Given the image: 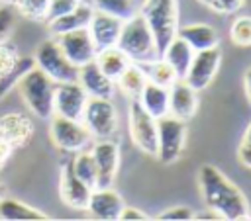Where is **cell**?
I'll return each instance as SVG.
<instances>
[{
  "mask_svg": "<svg viewBox=\"0 0 251 221\" xmlns=\"http://www.w3.org/2000/svg\"><path fill=\"white\" fill-rule=\"evenodd\" d=\"M237 158L245 168H251V141H241L239 149H237Z\"/></svg>",
  "mask_w": 251,
  "mask_h": 221,
  "instance_id": "74e56055",
  "label": "cell"
},
{
  "mask_svg": "<svg viewBox=\"0 0 251 221\" xmlns=\"http://www.w3.org/2000/svg\"><path fill=\"white\" fill-rule=\"evenodd\" d=\"M94 63L100 66V70L110 76L112 80H116L129 65L131 61L127 59V55L118 47V45H112V47H104V49H98L96 57H94Z\"/></svg>",
  "mask_w": 251,
  "mask_h": 221,
  "instance_id": "cb8c5ba5",
  "label": "cell"
},
{
  "mask_svg": "<svg viewBox=\"0 0 251 221\" xmlns=\"http://www.w3.org/2000/svg\"><path fill=\"white\" fill-rule=\"evenodd\" d=\"M122 209H124V199L116 190H112V186L94 188L90 192L86 211L92 217L102 219V221H116Z\"/></svg>",
  "mask_w": 251,
  "mask_h": 221,
  "instance_id": "2e32d148",
  "label": "cell"
},
{
  "mask_svg": "<svg viewBox=\"0 0 251 221\" xmlns=\"http://www.w3.org/2000/svg\"><path fill=\"white\" fill-rule=\"evenodd\" d=\"M122 25H124L122 20L94 10V14L90 18V23H88V31H90V37H92L96 49L116 45L118 37H120V31H122Z\"/></svg>",
  "mask_w": 251,
  "mask_h": 221,
  "instance_id": "d6986e66",
  "label": "cell"
},
{
  "mask_svg": "<svg viewBox=\"0 0 251 221\" xmlns=\"http://www.w3.org/2000/svg\"><path fill=\"white\" fill-rule=\"evenodd\" d=\"M229 37L239 47L251 45V16H237L229 27Z\"/></svg>",
  "mask_w": 251,
  "mask_h": 221,
  "instance_id": "1f68e13d",
  "label": "cell"
},
{
  "mask_svg": "<svg viewBox=\"0 0 251 221\" xmlns=\"http://www.w3.org/2000/svg\"><path fill=\"white\" fill-rule=\"evenodd\" d=\"M94 162H96V188L112 186L118 168H120V145L116 141L98 139L90 149Z\"/></svg>",
  "mask_w": 251,
  "mask_h": 221,
  "instance_id": "7c38bea8",
  "label": "cell"
},
{
  "mask_svg": "<svg viewBox=\"0 0 251 221\" xmlns=\"http://www.w3.org/2000/svg\"><path fill=\"white\" fill-rule=\"evenodd\" d=\"M49 0H16L14 8L20 16L31 22H45Z\"/></svg>",
  "mask_w": 251,
  "mask_h": 221,
  "instance_id": "4dcf8cb0",
  "label": "cell"
},
{
  "mask_svg": "<svg viewBox=\"0 0 251 221\" xmlns=\"http://www.w3.org/2000/svg\"><path fill=\"white\" fill-rule=\"evenodd\" d=\"M2 196H4V194H2V186H0V198H2Z\"/></svg>",
  "mask_w": 251,
  "mask_h": 221,
  "instance_id": "f6af8a7d",
  "label": "cell"
},
{
  "mask_svg": "<svg viewBox=\"0 0 251 221\" xmlns=\"http://www.w3.org/2000/svg\"><path fill=\"white\" fill-rule=\"evenodd\" d=\"M33 131L35 125L31 117L22 111H8L0 115V139L14 149L27 145V141L33 137Z\"/></svg>",
  "mask_w": 251,
  "mask_h": 221,
  "instance_id": "9a60e30c",
  "label": "cell"
},
{
  "mask_svg": "<svg viewBox=\"0 0 251 221\" xmlns=\"http://www.w3.org/2000/svg\"><path fill=\"white\" fill-rule=\"evenodd\" d=\"M129 135L133 145L149 155V156H157V119L151 117L139 104V100H131L129 104Z\"/></svg>",
  "mask_w": 251,
  "mask_h": 221,
  "instance_id": "9c48e42d",
  "label": "cell"
},
{
  "mask_svg": "<svg viewBox=\"0 0 251 221\" xmlns=\"http://www.w3.org/2000/svg\"><path fill=\"white\" fill-rule=\"evenodd\" d=\"M222 63V51L220 47H212V49H204V51H194L192 63L188 66V72L184 76V82L188 86H192L196 92L204 90L210 86V82L214 80L218 68Z\"/></svg>",
  "mask_w": 251,
  "mask_h": 221,
  "instance_id": "8fae6325",
  "label": "cell"
},
{
  "mask_svg": "<svg viewBox=\"0 0 251 221\" xmlns=\"http://www.w3.org/2000/svg\"><path fill=\"white\" fill-rule=\"evenodd\" d=\"M194 219H222V217H220V215H218L214 209H210V207H208L206 211L196 213V215H194Z\"/></svg>",
  "mask_w": 251,
  "mask_h": 221,
  "instance_id": "60d3db41",
  "label": "cell"
},
{
  "mask_svg": "<svg viewBox=\"0 0 251 221\" xmlns=\"http://www.w3.org/2000/svg\"><path fill=\"white\" fill-rule=\"evenodd\" d=\"M90 192H92V188L86 186V184L73 172L71 158L65 160L63 166H61V178H59V196H61L63 203L69 205L71 209L86 211Z\"/></svg>",
  "mask_w": 251,
  "mask_h": 221,
  "instance_id": "5bb4252c",
  "label": "cell"
},
{
  "mask_svg": "<svg viewBox=\"0 0 251 221\" xmlns=\"http://www.w3.org/2000/svg\"><path fill=\"white\" fill-rule=\"evenodd\" d=\"M198 184L206 207L214 209L222 219L239 221L251 217L245 194L218 166L202 164L198 170Z\"/></svg>",
  "mask_w": 251,
  "mask_h": 221,
  "instance_id": "6da1fadb",
  "label": "cell"
},
{
  "mask_svg": "<svg viewBox=\"0 0 251 221\" xmlns=\"http://www.w3.org/2000/svg\"><path fill=\"white\" fill-rule=\"evenodd\" d=\"M78 2H80V0H49V4H47V18H45V22L55 20V18L65 16V14H69L73 8H76V6H78Z\"/></svg>",
  "mask_w": 251,
  "mask_h": 221,
  "instance_id": "836d02e7",
  "label": "cell"
},
{
  "mask_svg": "<svg viewBox=\"0 0 251 221\" xmlns=\"http://www.w3.org/2000/svg\"><path fill=\"white\" fill-rule=\"evenodd\" d=\"M61 51L65 53V57L75 65V66H82L90 61H94L98 49L90 37V31L88 27H80V29H75V31H69V33H63V35H57L55 37Z\"/></svg>",
  "mask_w": 251,
  "mask_h": 221,
  "instance_id": "4fadbf2b",
  "label": "cell"
},
{
  "mask_svg": "<svg viewBox=\"0 0 251 221\" xmlns=\"http://www.w3.org/2000/svg\"><path fill=\"white\" fill-rule=\"evenodd\" d=\"M186 121L176 119L173 115H163L157 119V158L163 164H173L186 141Z\"/></svg>",
  "mask_w": 251,
  "mask_h": 221,
  "instance_id": "8992f818",
  "label": "cell"
},
{
  "mask_svg": "<svg viewBox=\"0 0 251 221\" xmlns=\"http://www.w3.org/2000/svg\"><path fill=\"white\" fill-rule=\"evenodd\" d=\"M243 86H245L247 100H249V104H251V66L245 70V76H243Z\"/></svg>",
  "mask_w": 251,
  "mask_h": 221,
  "instance_id": "ab89813d",
  "label": "cell"
},
{
  "mask_svg": "<svg viewBox=\"0 0 251 221\" xmlns=\"http://www.w3.org/2000/svg\"><path fill=\"white\" fill-rule=\"evenodd\" d=\"M86 102H88V94L76 80L55 84V96H53V113L55 115L82 121Z\"/></svg>",
  "mask_w": 251,
  "mask_h": 221,
  "instance_id": "30bf717a",
  "label": "cell"
},
{
  "mask_svg": "<svg viewBox=\"0 0 251 221\" xmlns=\"http://www.w3.org/2000/svg\"><path fill=\"white\" fill-rule=\"evenodd\" d=\"M139 104L141 108L155 119L169 115V88L153 84L147 80V84L143 86L141 94H139Z\"/></svg>",
  "mask_w": 251,
  "mask_h": 221,
  "instance_id": "603a6c76",
  "label": "cell"
},
{
  "mask_svg": "<svg viewBox=\"0 0 251 221\" xmlns=\"http://www.w3.org/2000/svg\"><path fill=\"white\" fill-rule=\"evenodd\" d=\"M76 82L84 88V92L88 94V98H110V100L114 98L116 80H112L110 76H106L94 61L78 66V78H76Z\"/></svg>",
  "mask_w": 251,
  "mask_h": 221,
  "instance_id": "e0dca14e",
  "label": "cell"
},
{
  "mask_svg": "<svg viewBox=\"0 0 251 221\" xmlns=\"http://www.w3.org/2000/svg\"><path fill=\"white\" fill-rule=\"evenodd\" d=\"M176 35L180 39H184L192 51H204V49H212L220 45V35L218 31L208 25V23H186V25H178Z\"/></svg>",
  "mask_w": 251,
  "mask_h": 221,
  "instance_id": "44dd1931",
  "label": "cell"
},
{
  "mask_svg": "<svg viewBox=\"0 0 251 221\" xmlns=\"http://www.w3.org/2000/svg\"><path fill=\"white\" fill-rule=\"evenodd\" d=\"M145 74H147V80L153 82V84H159V86H165V88H171L178 78H176V72L173 70V66L163 59V57H157L155 61L147 63V65H141Z\"/></svg>",
  "mask_w": 251,
  "mask_h": 221,
  "instance_id": "83f0119b",
  "label": "cell"
},
{
  "mask_svg": "<svg viewBox=\"0 0 251 221\" xmlns=\"http://www.w3.org/2000/svg\"><path fill=\"white\" fill-rule=\"evenodd\" d=\"M0 219H8V221H43L49 219L43 211L14 199V198H0Z\"/></svg>",
  "mask_w": 251,
  "mask_h": 221,
  "instance_id": "d4e9b609",
  "label": "cell"
},
{
  "mask_svg": "<svg viewBox=\"0 0 251 221\" xmlns=\"http://www.w3.org/2000/svg\"><path fill=\"white\" fill-rule=\"evenodd\" d=\"M198 110V96L192 86H188L184 80H176L169 88V115L188 121L194 117Z\"/></svg>",
  "mask_w": 251,
  "mask_h": 221,
  "instance_id": "ac0fdd59",
  "label": "cell"
},
{
  "mask_svg": "<svg viewBox=\"0 0 251 221\" xmlns=\"http://www.w3.org/2000/svg\"><path fill=\"white\" fill-rule=\"evenodd\" d=\"M116 84L120 86V90H122L127 98L135 100V98H139L143 86L147 84V74H145V70H143L141 65L131 63V65L116 78Z\"/></svg>",
  "mask_w": 251,
  "mask_h": 221,
  "instance_id": "484cf974",
  "label": "cell"
},
{
  "mask_svg": "<svg viewBox=\"0 0 251 221\" xmlns=\"http://www.w3.org/2000/svg\"><path fill=\"white\" fill-rule=\"evenodd\" d=\"M33 63L37 68H41L55 84L59 82H73L78 78V66H75L65 53L61 51L59 43L55 37L41 41L35 47L33 53Z\"/></svg>",
  "mask_w": 251,
  "mask_h": 221,
  "instance_id": "5b68a950",
  "label": "cell"
},
{
  "mask_svg": "<svg viewBox=\"0 0 251 221\" xmlns=\"http://www.w3.org/2000/svg\"><path fill=\"white\" fill-rule=\"evenodd\" d=\"M161 57L173 66V70L176 72V78H178V80H184V76H186V72H188V66H190V63H192L194 51H192V47H190L184 39H180V37L176 35V37H173V41L161 51Z\"/></svg>",
  "mask_w": 251,
  "mask_h": 221,
  "instance_id": "7402d4cb",
  "label": "cell"
},
{
  "mask_svg": "<svg viewBox=\"0 0 251 221\" xmlns=\"http://www.w3.org/2000/svg\"><path fill=\"white\" fill-rule=\"evenodd\" d=\"M82 123L94 139H108L118 129V110L110 98H88Z\"/></svg>",
  "mask_w": 251,
  "mask_h": 221,
  "instance_id": "ba28073f",
  "label": "cell"
},
{
  "mask_svg": "<svg viewBox=\"0 0 251 221\" xmlns=\"http://www.w3.org/2000/svg\"><path fill=\"white\" fill-rule=\"evenodd\" d=\"M92 4L94 10L98 12H104V14H110L122 22L129 20L135 12V6H133V0H88Z\"/></svg>",
  "mask_w": 251,
  "mask_h": 221,
  "instance_id": "f1b7e54d",
  "label": "cell"
},
{
  "mask_svg": "<svg viewBox=\"0 0 251 221\" xmlns=\"http://www.w3.org/2000/svg\"><path fill=\"white\" fill-rule=\"evenodd\" d=\"M116 45L135 65H147L151 61H155L157 57H161L157 41L153 37V31L149 29V25L141 14H133L129 20L124 22Z\"/></svg>",
  "mask_w": 251,
  "mask_h": 221,
  "instance_id": "7a4b0ae2",
  "label": "cell"
},
{
  "mask_svg": "<svg viewBox=\"0 0 251 221\" xmlns=\"http://www.w3.org/2000/svg\"><path fill=\"white\" fill-rule=\"evenodd\" d=\"M200 4H204V6H208V8H212L214 10V4H216V0H198Z\"/></svg>",
  "mask_w": 251,
  "mask_h": 221,
  "instance_id": "b9f144b4",
  "label": "cell"
},
{
  "mask_svg": "<svg viewBox=\"0 0 251 221\" xmlns=\"http://www.w3.org/2000/svg\"><path fill=\"white\" fill-rule=\"evenodd\" d=\"M118 219H122V221H129V219H135V221H145V219H149L141 209H137V207H127V205H124V209L120 211V217Z\"/></svg>",
  "mask_w": 251,
  "mask_h": 221,
  "instance_id": "8d00e7d4",
  "label": "cell"
},
{
  "mask_svg": "<svg viewBox=\"0 0 251 221\" xmlns=\"http://www.w3.org/2000/svg\"><path fill=\"white\" fill-rule=\"evenodd\" d=\"M20 61H22V57H20L16 45L12 41H8V39L0 41V80L10 76L18 68Z\"/></svg>",
  "mask_w": 251,
  "mask_h": 221,
  "instance_id": "f546056e",
  "label": "cell"
},
{
  "mask_svg": "<svg viewBox=\"0 0 251 221\" xmlns=\"http://www.w3.org/2000/svg\"><path fill=\"white\" fill-rule=\"evenodd\" d=\"M0 6H4V2H2V0H0Z\"/></svg>",
  "mask_w": 251,
  "mask_h": 221,
  "instance_id": "bcb514c9",
  "label": "cell"
},
{
  "mask_svg": "<svg viewBox=\"0 0 251 221\" xmlns=\"http://www.w3.org/2000/svg\"><path fill=\"white\" fill-rule=\"evenodd\" d=\"M49 135H51V141L57 149H61L63 153H71V155L86 149L92 141V135L82 121L61 117L55 113L51 115Z\"/></svg>",
  "mask_w": 251,
  "mask_h": 221,
  "instance_id": "52a82bcc",
  "label": "cell"
},
{
  "mask_svg": "<svg viewBox=\"0 0 251 221\" xmlns=\"http://www.w3.org/2000/svg\"><path fill=\"white\" fill-rule=\"evenodd\" d=\"M161 221H173V219H182V221H188V219H194V211L186 205H176V207H169L165 209L163 213H159Z\"/></svg>",
  "mask_w": 251,
  "mask_h": 221,
  "instance_id": "e575fe53",
  "label": "cell"
},
{
  "mask_svg": "<svg viewBox=\"0 0 251 221\" xmlns=\"http://www.w3.org/2000/svg\"><path fill=\"white\" fill-rule=\"evenodd\" d=\"M245 0H216L214 4V12H222V14H235L237 10H241Z\"/></svg>",
  "mask_w": 251,
  "mask_h": 221,
  "instance_id": "d590c367",
  "label": "cell"
},
{
  "mask_svg": "<svg viewBox=\"0 0 251 221\" xmlns=\"http://www.w3.org/2000/svg\"><path fill=\"white\" fill-rule=\"evenodd\" d=\"M71 166H73V172L86 184L90 186L92 190L96 188V162H94V156L90 151H76L73 153L71 156Z\"/></svg>",
  "mask_w": 251,
  "mask_h": 221,
  "instance_id": "4316f807",
  "label": "cell"
},
{
  "mask_svg": "<svg viewBox=\"0 0 251 221\" xmlns=\"http://www.w3.org/2000/svg\"><path fill=\"white\" fill-rule=\"evenodd\" d=\"M12 151H14V147H10L6 141L0 139V170H2V166L8 162V158L12 156Z\"/></svg>",
  "mask_w": 251,
  "mask_h": 221,
  "instance_id": "f35d334b",
  "label": "cell"
},
{
  "mask_svg": "<svg viewBox=\"0 0 251 221\" xmlns=\"http://www.w3.org/2000/svg\"><path fill=\"white\" fill-rule=\"evenodd\" d=\"M92 14H94V8H92L90 2H78V6L73 8L69 14L59 16V18H55V20H49V22H45V23H47L49 33H51L53 37H57V35L75 31V29H80V27H88Z\"/></svg>",
  "mask_w": 251,
  "mask_h": 221,
  "instance_id": "ffe728a7",
  "label": "cell"
},
{
  "mask_svg": "<svg viewBox=\"0 0 251 221\" xmlns=\"http://www.w3.org/2000/svg\"><path fill=\"white\" fill-rule=\"evenodd\" d=\"M245 141H251V123L247 125V129H245V137H243Z\"/></svg>",
  "mask_w": 251,
  "mask_h": 221,
  "instance_id": "7bdbcfd3",
  "label": "cell"
},
{
  "mask_svg": "<svg viewBox=\"0 0 251 221\" xmlns=\"http://www.w3.org/2000/svg\"><path fill=\"white\" fill-rule=\"evenodd\" d=\"M16 25V8L10 4L0 6V41H6Z\"/></svg>",
  "mask_w": 251,
  "mask_h": 221,
  "instance_id": "d6a6232c",
  "label": "cell"
},
{
  "mask_svg": "<svg viewBox=\"0 0 251 221\" xmlns=\"http://www.w3.org/2000/svg\"><path fill=\"white\" fill-rule=\"evenodd\" d=\"M2 2H4V4H10V6H14V4H16V0H2Z\"/></svg>",
  "mask_w": 251,
  "mask_h": 221,
  "instance_id": "ee69618b",
  "label": "cell"
},
{
  "mask_svg": "<svg viewBox=\"0 0 251 221\" xmlns=\"http://www.w3.org/2000/svg\"><path fill=\"white\" fill-rule=\"evenodd\" d=\"M80 2H88V0H80Z\"/></svg>",
  "mask_w": 251,
  "mask_h": 221,
  "instance_id": "7dc6e473",
  "label": "cell"
},
{
  "mask_svg": "<svg viewBox=\"0 0 251 221\" xmlns=\"http://www.w3.org/2000/svg\"><path fill=\"white\" fill-rule=\"evenodd\" d=\"M153 37L157 41L159 53L176 37L178 29V2L176 0H143L141 12Z\"/></svg>",
  "mask_w": 251,
  "mask_h": 221,
  "instance_id": "277c9868",
  "label": "cell"
},
{
  "mask_svg": "<svg viewBox=\"0 0 251 221\" xmlns=\"http://www.w3.org/2000/svg\"><path fill=\"white\" fill-rule=\"evenodd\" d=\"M22 100L25 102L27 110L39 119H51L53 115V96H55V82L37 66H31L22 78L16 82Z\"/></svg>",
  "mask_w": 251,
  "mask_h": 221,
  "instance_id": "3957f363",
  "label": "cell"
}]
</instances>
